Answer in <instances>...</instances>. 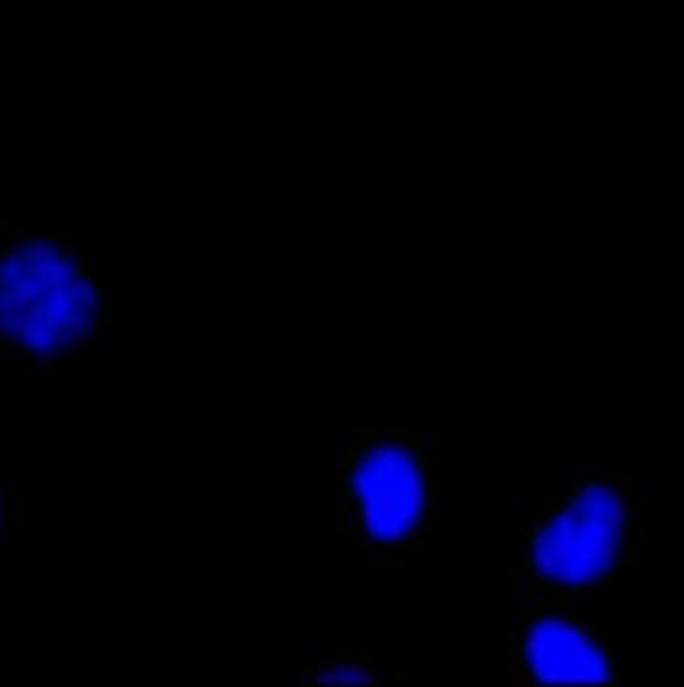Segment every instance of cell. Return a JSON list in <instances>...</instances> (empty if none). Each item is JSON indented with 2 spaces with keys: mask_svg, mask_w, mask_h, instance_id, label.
<instances>
[{
  "mask_svg": "<svg viewBox=\"0 0 684 687\" xmlns=\"http://www.w3.org/2000/svg\"><path fill=\"white\" fill-rule=\"evenodd\" d=\"M639 540L641 500L631 476L609 466L583 468L511 530V605L594 597L634 562Z\"/></svg>",
  "mask_w": 684,
  "mask_h": 687,
  "instance_id": "cell-1",
  "label": "cell"
},
{
  "mask_svg": "<svg viewBox=\"0 0 684 687\" xmlns=\"http://www.w3.org/2000/svg\"><path fill=\"white\" fill-rule=\"evenodd\" d=\"M110 321L97 257L54 228L0 233V351L54 364L83 353Z\"/></svg>",
  "mask_w": 684,
  "mask_h": 687,
  "instance_id": "cell-2",
  "label": "cell"
},
{
  "mask_svg": "<svg viewBox=\"0 0 684 687\" xmlns=\"http://www.w3.org/2000/svg\"><path fill=\"white\" fill-rule=\"evenodd\" d=\"M508 674L519 687L620 685L609 637L577 602H545L516 609Z\"/></svg>",
  "mask_w": 684,
  "mask_h": 687,
  "instance_id": "cell-4",
  "label": "cell"
},
{
  "mask_svg": "<svg viewBox=\"0 0 684 687\" xmlns=\"http://www.w3.org/2000/svg\"><path fill=\"white\" fill-rule=\"evenodd\" d=\"M9 524H11V492L0 481V535L9 530Z\"/></svg>",
  "mask_w": 684,
  "mask_h": 687,
  "instance_id": "cell-6",
  "label": "cell"
},
{
  "mask_svg": "<svg viewBox=\"0 0 684 687\" xmlns=\"http://www.w3.org/2000/svg\"><path fill=\"white\" fill-rule=\"evenodd\" d=\"M305 685H377L380 671L369 655L337 653L321 658L310 671L302 674Z\"/></svg>",
  "mask_w": 684,
  "mask_h": 687,
  "instance_id": "cell-5",
  "label": "cell"
},
{
  "mask_svg": "<svg viewBox=\"0 0 684 687\" xmlns=\"http://www.w3.org/2000/svg\"><path fill=\"white\" fill-rule=\"evenodd\" d=\"M337 530L372 567H398L439 527V452L415 428L353 433L337 460Z\"/></svg>",
  "mask_w": 684,
  "mask_h": 687,
  "instance_id": "cell-3",
  "label": "cell"
}]
</instances>
